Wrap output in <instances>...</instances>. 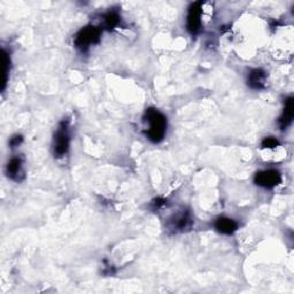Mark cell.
I'll list each match as a JSON object with an SVG mask.
<instances>
[{
    "mask_svg": "<svg viewBox=\"0 0 294 294\" xmlns=\"http://www.w3.org/2000/svg\"><path fill=\"white\" fill-rule=\"evenodd\" d=\"M101 31L100 29L94 26H89L83 29H81L79 33L76 35L75 38V45L79 50L82 52L88 51L90 45L97 44L100 41Z\"/></svg>",
    "mask_w": 294,
    "mask_h": 294,
    "instance_id": "3",
    "label": "cell"
},
{
    "mask_svg": "<svg viewBox=\"0 0 294 294\" xmlns=\"http://www.w3.org/2000/svg\"><path fill=\"white\" fill-rule=\"evenodd\" d=\"M191 218L189 213H183L182 215L178 216L176 219V222L173 223V228H176L177 230H185L191 225Z\"/></svg>",
    "mask_w": 294,
    "mask_h": 294,
    "instance_id": "12",
    "label": "cell"
},
{
    "mask_svg": "<svg viewBox=\"0 0 294 294\" xmlns=\"http://www.w3.org/2000/svg\"><path fill=\"white\" fill-rule=\"evenodd\" d=\"M267 74L263 69H253L250 71L247 79V84L253 90H261L266 86Z\"/></svg>",
    "mask_w": 294,
    "mask_h": 294,
    "instance_id": "6",
    "label": "cell"
},
{
    "mask_svg": "<svg viewBox=\"0 0 294 294\" xmlns=\"http://www.w3.org/2000/svg\"><path fill=\"white\" fill-rule=\"evenodd\" d=\"M201 14H202V3L195 2L191 4L187 13V30L191 35H198L201 29Z\"/></svg>",
    "mask_w": 294,
    "mask_h": 294,
    "instance_id": "4",
    "label": "cell"
},
{
    "mask_svg": "<svg viewBox=\"0 0 294 294\" xmlns=\"http://www.w3.org/2000/svg\"><path fill=\"white\" fill-rule=\"evenodd\" d=\"M23 141V138L22 136H18V134H16V136H14L11 138V141H9V146H11L12 148H15V147H18V145L22 143Z\"/></svg>",
    "mask_w": 294,
    "mask_h": 294,
    "instance_id": "14",
    "label": "cell"
},
{
    "mask_svg": "<svg viewBox=\"0 0 294 294\" xmlns=\"http://www.w3.org/2000/svg\"><path fill=\"white\" fill-rule=\"evenodd\" d=\"M120 21H121L120 14L116 11H109L107 14H105L104 16V27L107 29V30H113V29L120 25Z\"/></svg>",
    "mask_w": 294,
    "mask_h": 294,
    "instance_id": "10",
    "label": "cell"
},
{
    "mask_svg": "<svg viewBox=\"0 0 294 294\" xmlns=\"http://www.w3.org/2000/svg\"><path fill=\"white\" fill-rule=\"evenodd\" d=\"M281 182V172L275 169L260 171L257 173V176H255V183H257V185L264 187V189H272V187L277 186Z\"/></svg>",
    "mask_w": 294,
    "mask_h": 294,
    "instance_id": "5",
    "label": "cell"
},
{
    "mask_svg": "<svg viewBox=\"0 0 294 294\" xmlns=\"http://www.w3.org/2000/svg\"><path fill=\"white\" fill-rule=\"evenodd\" d=\"M9 68H11V57L6 51H3V91L6 88V83L8 81Z\"/></svg>",
    "mask_w": 294,
    "mask_h": 294,
    "instance_id": "11",
    "label": "cell"
},
{
    "mask_svg": "<svg viewBox=\"0 0 294 294\" xmlns=\"http://www.w3.org/2000/svg\"><path fill=\"white\" fill-rule=\"evenodd\" d=\"M144 121L148 123L146 136L153 143H160L167 131V119L155 108L146 109Z\"/></svg>",
    "mask_w": 294,
    "mask_h": 294,
    "instance_id": "1",
    "label": "cell"
},
{
    "mask_svg": "<svg viewBox=\"0 0 294 294\" xmlns=\"http://www.w3.org/2000/svg\"><path fill=\"white\" fill-rule=\"evenodd\" d=\"M153 205L155 208H160V207H163L166 205V200L165 199H161V198H158V199L154 200Z\"/></svg>",
    "mask_w": 294,
    "mask_h": 294,
    "instance_id": "15",
    "label": "cell"
},
{
    "mask_svg": "<svg viewBox=\"0 0 294 294\" xmlns=\"http://www.w3.org/2000/svg\"><path fill=\"white\" fill-rule=\"evenodd\" d=\"M261 145L263 148H275L279 145V142L275 137H266L262 141Z\"/></svg>",
    "mask_w": 294,
    "mask_h": 294,
    "instance_id": "13",
    "label": "cell"
},
{
    "mask_svg": "<svg viewBox=\"0 0 294 294\" xmlns=\"http://www.w3.org/2000/svg\"><path fill=\"white\" fill-rule=\"evenodd\" d=\"M70 144L69 137V125L67 120H64L57 128L54 134V143H53V149L56 158H62L68 153Z\"/></svg>",
    "mask_w": 294,
    "mask_h": 294,
    "instance_id": "2",
    "label": "cell"
},
{
    "mask_svg": "<svg viewBox=\"0 0 294 294\" xmlns=\"http://www.w3.org/2000/svg\"><path fill=\"white\" fill-rule=\"evenodd\" d=\"M293 116H294V99L290 97L286 99L285 108H284L282 116L278 120L279 128H281L282 130H285L288 125L292 123Z\"/></svg>",
    "mask_w": 294,
    "mask_h": 294,
    "instance_id": "8",
    "label": "cell"
},
{
    "mask_svg": "<svg viewBox=\"0 0 294 294\" xmlns=\"http://www.w3.org/2000/svg\"><path fill=\"white\" fill-rule=\"evenodd\" d=\"M215 228L221 233L232 234L238 229V223L232 219L219 218L215 221Z\"/></svg>",
    "mask_w": 294,
    "mask_h": 294,
    "instance_id": "9",
    "label": "cell"
},
{
    "mask_svg": "<svg viewBox=\"0 0 294 294\" xmlns=\"http://www.w3.org/2000/svg\"><path fill=\"white\" fill-rule=\"evenodd\" d=\"M7 176L12 180L20 182L23 178V169H22V159L18 156H14L8 161L6 166Z\"/></svg>",
    "mask_w": 294,
    "mask_h": 294,
    "instance_id": "7",
    "label": "cell"
}]
</instances>
